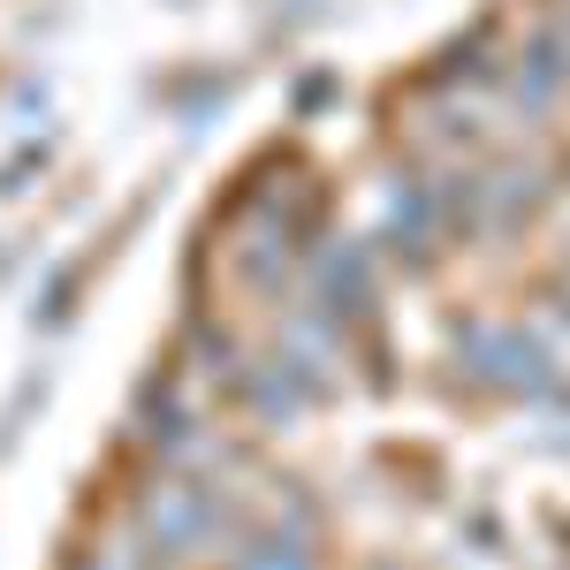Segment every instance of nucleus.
Segmentation results:
<instances>
[{
    "instance_id": "obj_1",
    "label": "nucleus",
    "mask_w": 570,
    "mask_h": 570,
    "mask_svg": "<svg viewBox=\"0 0 570 570\" xmlns=\"http://www.w3.org/2000/svg\"><path fill=\"white\" fill-rule=\"evenodd\" d=\"M244 570H305V563H297V548H259V556H244Z\"/></svg>"
}]
</instances>
